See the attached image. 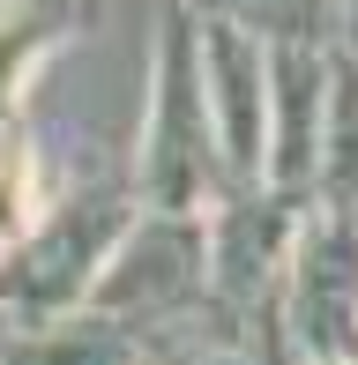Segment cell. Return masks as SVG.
Returning <instances> with one entry per match:
<instances>
[{
  "label": "cell",
  "instance_id": "obj_1",
  "mask_svg": "<svg viewBox=\"0 0 358 365\" xmlns=\"http://www.w3.org/2000/svg\"><path fill=\"white\" fill-rule=\"evenodd\" d=\"M135 187H142V209H172V217H217L232 202V172H224L217 120H209L202 23L187 0L157 8V90H150Z\"/></svg>",
  "mask_w": 358,
  "mask_h": 365
},
{
  "label": "cell",
  "instance_id": "obj_2",
  "mask_svg": "<svg viewBox=\"0 0 358 365\" xmlns=\"http://www.w3.org/2000/svg\"><path fill=\"white\" fill-rule=\"evenodd\" d=\"M90 306L112 313V321H127L142 343L179 328V321H194V313L209 306V217L142 209V217L127 224L120 254L105 261Z\"/></svg>",
  "mask_w": 358,
  "mask_h": 365
},
{
  "label": "cell",
  "instance_id": "obj_3",
  "mask_svg": "<svg viewBox=\"0 0 358 365\" xmlns=\"http://www.w3.org/2000/svg\"><path fill=\"white\" fill-rule=\"evenodd\" d=\"M291 365H358V209L314 202L284 284Z\"/></svg>",
  "mask_w": 358,
  "mask_h": 365
},
{
  "label": "cell",
  "instance_id": "obj_4",
  "mask_svg": "<svg viewBox=\"0 0 358 365\" xmlns=\"http://www.w3.org/2000/svg\"><path fill=\"white\" fill-rule=\"evenodd\" d=\"M202 23V75H209V120H217V149L232 194H254L269 179V45L232 23Z\"/></svg>",
  "mask_w": 358,
  "mask_h": 365
},
{
  "label": "cell",
  "instance_id": "obj_5",
  "mask_svg": "<svg viewBox=\"0 0 358 365\" xmlns=\"http://www.w3.org/2000/svg\"><path fill=\"white\" fill-rule=\"evenodd\" d=\"M194 15L209 23H232L262 45H321V53H344L351 23H344V0H187Z\"/></svg>",
  "mask_w": 358,
  "mask_h": 365
},
{
  "label": "cell",
  "instance_id": "obj_6",
  "mask_svg": "<svg viewBox=\"0 0 358 365\" xmlns=\"http://www.w3.org/2000/svg\"><path fill=\"white\" fill-rule=\"evenodd\" d=\"M23 365H142V336L97 306H75L23 336Z\"/></svg>",
  "mask_w": 358,
  "mask_h": 365
},
{
  "label": "cell",
  "instance_id": "obj_7",
  "mask_svg": "<svg viewBox=\"0 0 358 365\" xmlns=\"http://www.w3.org/2000/svg\"><path fill=\"white\" fill-rule=\"evenodd\" d=\"M23 336H30V328L15 321L8 306H0V365H23Z\"/></svg>",
  "mask_w": 358,
  "mask_h": 365
},
{
  "label": "cell",
  "instance_id": "obj_8",
  "mask_svg": "<svg viewBox=\"0 0 358 365\" xmlns=\"http://www.w3.org/2000/svg\"><path fill=\"white\" fill-rule=\"evenodd\" d=\"M344 23H351V45H358V0H344Z\"/></svg>",
  "mask_w": 358,
  "mask_h": 365
}]
</instances>
